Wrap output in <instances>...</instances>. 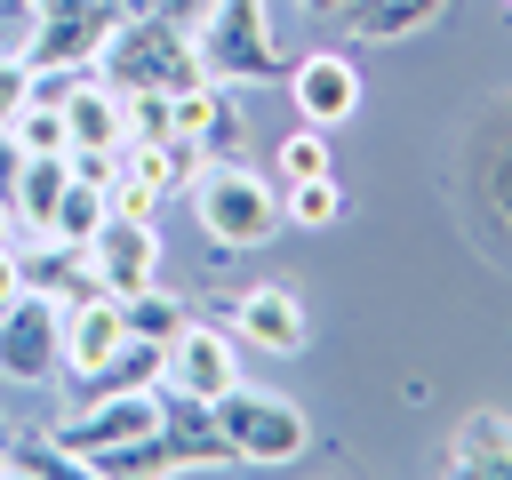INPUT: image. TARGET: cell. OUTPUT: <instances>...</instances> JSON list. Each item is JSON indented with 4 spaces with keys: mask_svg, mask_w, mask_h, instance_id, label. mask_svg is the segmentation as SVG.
Instances as JSON below:
<instances>
[{
    "mask_svg": "<svg viewBox=\"0 0 512 480\" xmlns=\"http://www.w3.org/2000/svg\"><path fill=\"white\" fill-rule=\"evenodd\" d=\"M88 72H96L104 88H120V96H136V88L184 96L192 80H208V72H200V48H192V24H176V16H120V24L104 32V48H96Z\"/></svg>",
    "mask_w": 512,
    "mask_h": 480,
    "instance_id": "6da1fadb",
    "label": "cell"
},
{
    "mask_svg": "<svg viewBox=\"0 0 512 480\" xmlns=\"http://www.w3.org/2000/svg\"><path fill=\"white\" fill-rule=\"evenodd\" d=\"M192 216L216 248H264L288 216H280V176H256L240 160H200L192 176Z\"/></svg>",
    "mask_w": 512,
    "mask_h": 480,
    "instance_id": "7a4b0ae2",
    "label": "cell"
},
{
    "mask_svg": "<svg viewBox=\"0 0 512 480\" xmlns=\"http://www.w3.org/2000/svg\"><path fill=\"white\" fill-rule=\"evenodd\" d=\"M192 48H200V72H208L216 88H256V80L280 72L264 0H208V8L192 16Z\"/></svg>",
    "mask_w": 512,
    "mask_h": 480,
    "instance_id": "3957f363",
    "label": "cell"
},
{
    "mask_svg": "<svg viewBox=\"0 0 512 480\" xmlns=\"http://www.w3.org/2000/svg\"><path fill=\"white\" fill-rule=\"evenodd\" d=\"M160 432V392H96L80 416H64L48 440L64 448V464L80 472H120L128 448H144Z\"/></svg>",
    "mask_w": 512,
    "mask_h": 480,
    "instance_id": "277c9868",
    "label": "cell"
},
{
    "mask_svg": "<svg viewBox=\"0 0 512 480\" xmlns=\"http://www.w3.org/2000/svg\"><path fill=\"white\" fill-rule=\"evenodd\" d=\"M208 408H216V432H224L232 464H296V456L312 448V416H304L296 400H280V392L232 384V392L208 400Z\"/></svg>",
    "mask_w": 512,
    "mask_h": 480,
    "instance_id": "5b68a950",
    "label": "cell"
},
{
    "mask_svg": "<svg viewBox=\"0 0 512 480\" xmlns=\"http://www.w3.org/2000/svg\"><path fill=\"white\" fill-rule=\"evenodd\" d=\"M0 376L8 384H48L64 376V304L40 288H16L0 304Z\"/></svg>",
    "mask_w": 512,
    "mask_h": 480,
    "instance_id": "8992f818",
    "label": "cell"
},
{
    "mask_svg": "<svg viewBox=\"0 0 512 480\" xmlns=\"http://www.w3.org/2000/svg\"><path fill=\"white\" fill-rule=\"evenodd\" d=\"M120 16H128L120 0H32L24 64H96V48Z\"/></svg>",
    "mask_w": 512,
    "mask_h": 480,
    "instance_id": "52a82bcc",
    "label": "cell"
},
{
    "mask_svg": "<svg viewBox=\"0 0 512 480\" xmlns=\"http://www.w3.org/2000/svg\"><path fill=\"white\" fill-rule=\"evenodd\" d=\"M88 272H96V288L104 296H136V288H152L160 280V232H152V216H104V232L88 240Z\"/></svg>",
    "mask_w": 512,
    "mask_h": 480,
    "instance_id": "ba28073f",
    "label": "cell"
},
{
    "mask_svg": "<svg viewBox=\"0 0 512 480\" xmlns=\"http://www.w3.org/2000/svg\"><path fill=\"white\" fill-rule=\"evenodd\" d=\"M168 392H192V400H224L240 384V336L216 328V320H184V336L168 344Z\"/></svg>",
    "mask_w": 512,
    "mask_h": 480,
    "instance_id": "9c48e42d",
    "label": "cell"
},
{
    "mask_svg": "<svg viewBox=\"0 0 512 480\" xmlns=\"http://www.w3.org/2000/svg\"><path fill=\"white\" fill-rule=\"evenodd\" d=\"M288 96H296V112L312 128H336V120L360 112V64L344 48H312V56L288 64Z\"/></svg>",
    "mask_w": 512,
    "mask_h": 480,
    "instance_id": "30bf717a",
    "label": "cell"
},
{
    "mask_svg": "<svg viewBox=\"0 0 512 480\" xmlns=\"http://www.w3.org/2000/svg\"><path fill=\"white\" fill-rule=\"evenodd\" d=\"M232 336L240 344H256V352H304L312 344V320H304V296L296 288H280V280H264V288H240L232 296Z\"/></svg>",
    "mask_w": 512,
    "mask_h": 480,
    "instance_id": "8fae6325",
    "label": "cell"
},
{
    "mask_svg": "<svg viewBox=\"0 0 512 480\" xmlns=\"http://www.w3.org/2000/svg\"><path fill=\"white\" fill-rule=\"evenodd\" d=\"M160 448H168V472L232 464V448H224V432H216V408L192 400V392H168V384H160Z\"/></svg>",
    "mask_w": 512,
    "mask_h": 480,
    "instance_id": "7c38bea8",
    "label": "cell"
},
{
    "mask_svg": "<svg viewBox=\"0 0 512 480\" xmlns=\"http://www.w3.org/2000/svg\"><path fill=\"white\" fill-rule=\"evenodd\" d=\"M64 136H72V152H128V104H120V88H104L96 72H80V88L64 96Z\"/></svg>",
    "mask_w": 512,
    "mask_h": 480,
    "instance_id": "4fadbf2b",
    "label": "cell"
},
{
    "mask_svg": "<svg viewBox=\"0 0 512 480\" xmlns=\"http://www.w3.org/2000/svg\"><path fill=\"white\" fill-rule=\"evenodd\" d=\"M120 336H128V320H120V296H80V304H64V376H88L96 360H112L120 352Z\"/></svg>",
    "mask_w": 512,
    "mask_h": 480,
    "instance_id": "5bb4252c",
    "label": "cell"
},
{
    "mask_svg": "<svg viewBox=\"0 0 512 480\" xmlns=\"http://www.w3.org/2000/svg\"><path fill=\"white\" fill-rule=\"evenodd\" d=\"M64 176H72V152H24L16 184H8V216H16L24 240L48 232V216H56V200H64Z\"/></svg>",
    "mask_w": 512,
    "mask_h": 480,
    "instance_id": "9a60e30c",
    "label": "cell"
},
{
    "mask_svg": "<svg viewBox=\"0 0 512 480\" xmlns=\"http://www.w3.org/2000/svg\"><path fill=\"white\" fill-rule=\"evenodd\" d=\"M16 280H24V288H40V296H56V304H80V296H96L88 248H72V240H32V248L16 256Z\"/></svg>",
    "mask_w": 512,
    "mask_h": 480,
    "instance_id": "2e32d148",
    "label": "cell"
},
{
    "mask_svg": "<svg viewBox=\"0 0 512 480\" xmlns=\"http://www.w3.org/2000/svg\"><path fill=\"white\" fill-rule=\"evenodd\" d=\"M448 464L456 472H480V480H512V416L480 408L448 432Z\"/></svg>",
    "mask_w": 512,
    "mask_h": 480,
    "instance_id": "e0dca14e",
    "label": "cell"
},
{
    "mask_svg": "<svg viewBox=\"0 0 512 480\" xmlns=\"http://www.w3.org/2000/svg\"><path fill=\"white\" fill-rule=\"evenodd\" d=\"M160 376H168V344L120 336V352H112V360H96V368H88V376H72V384L96 400V392H160Z\"/></svg>",
    "mask_w": 512,
    "mask_h": 480,
    "instance_id": "ac0fdd59",
    "label": "cell"
},
{
    "mask_svg": "<svg viewBox=\"0 0 512 480\" xmlns=\"http://www.w3.org/2000/svg\"><path fill=\"white\" fill-rule=\"evenodd\" d=\"M440 16H448V0H352L344 8V24L360 40H408V32L440 24Z\"/></svg>",
    "mask_w": 512,
    "mask_h": 480,
    "instance_id": "d6986e66",
    "label": "cell"
},
{
    "mask_svg": "<svg viewBox=\"0 0 512 480\" xmlns=\"http://www.w3.org/2000/svg\"><path fill=\"white\" fill-rule=\"evenodd\" d=\"M104 216H112V192L88 184V176H64V200H56V216H48L40 240H72V248H88V240L104 232Z\"/></svg>",
    "mask_w": 512,
    "mask_h": 480,
    "instance_id": "ffe728a7",
    "label": "cell"
},
{
    "mask_svg": "<svg viewBox=\"0 0 512 480\" xmlns=\"http://www.w3.org/2000/svg\"><path fill=\"white\" fill-rule=\"evenodd\" d=\"M120 320H128V336H144V344H176V336H184V320H192V304H184V296H168V288L152 280V288L120 296Z\"/></svg>",
    "mask_w": 512,
    "mask_h": 480,
    "instance_id": "44dd1931",
    "label": "cell"
},
{
    "mask_svg": "<svg viewBox=\"0 0 512 480\" xmlns=\"http://www.w3.org/2000/svg\"><path fill=\"white\" fill-rule=\"evenodd\" d=\"M272 176L280 184H304V176H336V160H328V128H296V136H280V152H272Z\"/></svg>",
    "mask_w": 512,
    "mask_h": 480,
    "instance_id": "7402d4cb",
    "label": "cell"
},
{
    "mask_svg": "<svg viewBox=\"0 0 512 480\" xmlns=\"http://www.w3.org/2000/svg\"><path fill=\"white\" fill-rule=\"evenodd\" d=\"M280 216H288V224H304V232L336 224V216H344V192H336V176H304V184H280Z\"/></svg>",
    "mask_w": 512,
    "mask_h": 480,
    "instance_id": "603a6c76",
    "label": "cell"
},
{
    "mask_svg": "<svg viewBox=\"0 0 512 480\" xmlns=\"http://www.w3.org/2000/svg\"><path fill=\"white\" fill-rule=\"evenodd\" d=\"M8 128H16L24 152H72V136H64V104H24Z\"/></svg>",
    "mask_w": 512,
    "mask_h": 480,
    "instance_id": "cb8c5ba5",
    "label": "cell"
},
{
    "mask_svg": "<svg viewBox=\"0 0 512 480\" xmlns=\"http://www.w3.org/2000/svg\"><path fill=\"white\" fill-rule=\"evenodd\" d=\"M24 96H32V64L24 56H0V120H16Z\"/></svg>",
    "mask_w": 512,
    "mask_h": 480,
    "instance_id": "d4e9b609",
    "label": "cell"
},
{
    "mask_svg": "<svg viewBox=\"0 0 512 480\" xmlns=\"http://www.w3.org/2000/svg\"><path fill=\"white\" fill-rule=\"evenodd\" d=\"M120 168H128V152H72V176H88V184H120Z\"/></svg>",
    "mask_w": 512,
    "mask_h": 480,
    "instance_id": "484cf974",
    "label": "cell"
},
{
    "mask_svg": "<svg viewBox=\"0 0 512 480\" xmlns=\"http://www.w3.org/2000/svg\"><path fill=\"white\" fill-rule=\"evenodd\" d=\"M120 8H128V16H176V24H192L208 0H120Z\"/></svg>",
    "mask_w": 512,
    "mask_h": 480,
    "instance_id": "4316f807",
    "label": "cell"
},
{
    "mask_svg": "<svg viewBox=\"0 0 512 480\" xmlns=\"http://www.w3.org/2000/svg\"><path fill=\"white\" fill-rule=\"evenodd\" d=\"M16 168H24V144H16V128L0 120V200H8V184H16Z\"/></svg>",
    "mask_w": 512,
    "mask_h": 480,
    "instance_id": "83f0119b",
    "label": "cell"
},
{
    "mask_svg": "<svg viewBox=\"0 0 512 480\" xmlns=\"http://www.w3.org/2000/svg\"><path fill=\"white\" fill-rule=\"evenodd\" d=\"M16 288H24V280H16V248H8V240H0V304H8V296H16Z\"/></svg>",
    "mask_w": 512,
    "mask_h": 480,
    "instance_id": "f1b7e54d",
    "label": "cell"
},
{
    "mask_svg": "<svg viewBox=\"0 0 512 480\" xmlns=\"http://www.w3.org/2000/svg\"><path fill=\"white\" fill-rule=\"evenodd\" d=\"M304 8H312V16H344L352 0H304Z\"/></svg>",
    "mask_w": 512,
    "mask_h": 480,
    "instance_id": "f546056e",
    "label": "cell"
},
{
    "mask_svg": "<svg viewBox=\"0 0 512 480\" xmlns=\"http://www.w3.org/2000/svg\"><path fill=\"white\" fill-rule=\"evenodd\" d=\"M8 232H16V216H8V200H0V240H8Z\"/></svg>",
    "mask_w": 512,
    "mask_h": 480,
    "instance_id": "4dcf8cb0",
    "label": "cell"
},
{
    "mask_svg": "<svg viewBox=\"0 0 512 480\" xmlns=\"http://www.w3.org/2000/svg\"><path fill=\"white\" fill-rule=\"evenodd\" d=\"M504 8H512V0H504Z\"/></svg>",
    "mask_w": 512,
    "mask_h": 480,
    "instance_id": "1f68e13d",
    "label": "cell"
}]
</instances>
